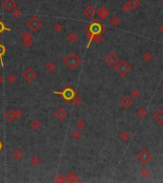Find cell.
I'll use <instances>...</instances> for the list:
<instances>
[{
  "label": "cell",
  "mask_w": 163,
  "mask_h": 183,
  "mask_svg": "<svg viewBox=\"0 0 163 183\" xmlns=\"http://www.w3.org/2000/svg\"><path fill=\"white\" fill-rule=\"evenodd\" d=\"M82 60L75 53H70L65 56L63 63L70 70H75L81 65Z\"/></svg>",
  "instance_id": "6da1fadb"
},
{
  "label": "cell",
  "mask_w": 163,
  "mask_h": 183,
  "mask_svg": "<svg viewBox=\"0 0 163 183\" xmlns=\"http://www.w3.org/2000/svg\"><path fill=\"white\" fill-rule=\"evenodd\" d=\"M136 157L139 163L145 165V164H148V163L153 159V154H152L148 149H142L138 153H136Z\"/></svg>",
  "instance_id": "7a4b0ae2"
},
{
  "label": "cell",
  "mask_w": 163,
  "mask_h": 183,
  "mask_svg": "<svg viewBox=\"0 0 163 183\" xmlns=\"http://www.w3.org/2000/svg\"><path fill=\"white\" fill-rule=\"evenodd\" d=\"M43 22L42 20L39 18L38 16L33 15L31 16L30 19L28 20L27 22V27L29 28V30H31V31H39L40 29L42 28Z\"/></svg>",
  "instance_id": "3957f363"
},
{
  "label": "cell",
  "mask_w": 163,
  "mask_h": 183,
  "mask_svg": "<svg viewBox=\"0 0 163 183\" xmlns=\"http://www.w3.org/2000/svg\"><path fill=\"white\" fill-rule=\"evenodd\" d=\"M114 69H116V71L119 74V75L126 76L131 71L132 67L128 62L124 61V60H122V61L119 60V62L117 63V65L116 66Z\"/></svg>",
  "instance_id": "277c9868"
},
{
  "label": "cell",
  "mask_w": 163,
  "mask_h": 183,
  "mask_svg": "<svg viewBox=\"0 0 163 183\" xmlns=\"http://www.w3.org/2000/svg\"><path fill=\"white\" fill-rule=\"evenodd\" d=\"M105 64L110 68H116V66L117 65V63L119 62V57L118 55L114 53V51H110L107 55H106L105 59Z\"/></svg>",
  "instance_id": "5b68a950"
},
{
  "label": "cell",
  "mask_w": 163,
  "mask_h": 183,
  "mask_svg": "<svg viewBox=\"0 0 163 183\" xmlns=\"http://www.w3.org/2000/svg\"><path fill=\"white\" fill-rule=\"evenodd\" d=\"M21 42L23 46H25L26 48H30L33 46V34H31L29 31H23L21 34Z\"/></svg>",
  "instance_id": "8992f818"
},
{
  "label": "cell",
  "mask_w": 163,
  "mask_h": 183,
  "mask_svg": "<svg viewBox=\"0 0 163 183\" xmlns=\"http://www.w3.org/2000/svg\"><path fill=\"white\" fill-rule=\"evenodd\" d=\"M36 76H37L36 71H34L33 68H28V69H26L24 73H22V77H23V78H24L27 82H29V83L33 82L34 80H35Z\"/></svg>",
  "instance_id": "52a82bcc"
},
{
  "label": "cell",
  "mask_w": 163,
  "mask_h": 183,
  "mask_svg": "<svg viewBox=\"0 0 163 183\" xmlns=\"http://www.w3.org/2000/svg\"><path fill=\"white\" fill-rule=\"evenodd\" d=\"M53 114H54V116H55V118L57 120H59V121H64V120L67 118L68 116H69L67 110L64 109V108H61V107L57 108Z\"/></svg>",
  "instance_id": "ba28073f"
},
{
  "label": "cell",
  "mask_w": 163,
  "mask_h": 183,
  "mask_svg": "<svg viewBox=\"0 0 163 183\" xmlns=\"http://www.w3.org/2000/svg\"><path fill=\"white\" fill-rule=\"evenodd\" d=\"M2 7L6 11H11L17 7V2L16 0H3Z\"/></svg>",
  "instance_id": "9c48e42d"
},
{
  "label": "cell",
  "mask_w": 163,
  "mask_h": 183,
  "mask_svg": "<svg viewBox=\"0 0 163 183\" xmlns=\"http://www.w3.org/2000/svg\"><path fill=\"white\" fill-rule=\"evenodd\" d=\"M134 104V99L130 96H124L120 99V105L124 109H130Z\"/></svg>",
  "instance_id": "30bf717a"
},
{
  "label": "cell",
  "mask_w": 163,
  "mask_h": 183,
  "mask_svg": "<svg viewBox=\"0 0 163 183\" xmlns=\"http://www.w3.org/2000/svg\"><path fill=\"white\" fill-rule=\"evenodd\" d=\"M66 40L70 44H75V43L79 40V34L76 31H71L66 35Z\"/></svg>",
  "instance_id": "8fae6325"
},
{
  "label": "cell",
  "mask_w": 163,
  "mask_h": 183,
  "mask_svg": "<svg viewBox=\"0 0 163 183\" xmlns=\"http://www.w3.org/2000/svg\"><path fill=\"white\" fill-rule=\"evenodd\" d=\"M152 118L157 124H162L163 123V110H157L153 114Z\"/></svg>",
  "instance_id": "7c38bea8"
},
{
  "label": "cell",
  "mask_w": 163,
  "mask_h": 183,
  "mask_svg": "<svg viewBox=\"0 0 163 183\" xmlns=\"http://www.w3.org/2000/svg\"><path fill=\"white\" fill-rule=\"evenodd\" d=\"M83 14L88 17V18H91V17H94V14H96V9L93 5H88L87 7L84 8L83 10Z\"/></svg>",
  "instance_id": "4fadbf2b"
},
{
  "label": "cell",
  "mask_w": 163,
  "mask_h": 183,
  "mask_svg": "<svg viewBox=\"0 0 163 183\" xmlns=\"http://www.w3.org/2000/svg\"><path fill=\"white\" fill-rule=\"evenodd\" d=\"M109 15H110V11H109V10L106 7L99 8L98 11H97V16L102 20L107 19L109 17Z\"/></svg>",
  "instance_id": "5bb4252c"
},
{
  "label": "cell",
  "mask_w": 163,
  "mask_h": 183,
  "mask_svg": "<svg viewBox=\"0 0 163 183\" xmlns=\"http://www.w3.org/2000/svg\"><path fill=\"white\" fill-rule=\"evenodd\" d=\"M56 94H62L63 97H64V98L67 100V101H70V100L73 97L74 92H73V90H71V88H66L65 90L62 92V93H56Z\"/></svg>",
  "instance_id": "9a60e30c"
},
{
  "label": "cell",
  "mask_w": 163,
  "mask_h": 183,
  "mask_svg": "<svg viewBox=\"0 0 163 183\" xmlns=\"http://www.w3.org/2000/svg\"><path fill=\"white\" fill-rule=\"evenodd\" d=\"M41 126H42V123L38 119H33L30 122V128L35 132L39 131L40 129H41Z\"/></svg>",
  "instance_id": "2e32d148"
},
{
  "label": "cell",
  "mask_w": 163,
  "mask_h": 183,
  "mask_svg": "<svg viewBox=\"0 0 163 183\" xmlns=\"http://www.w3.org/2000/svg\"><path fill=\"white\" fill-rule=\"evenodd\" d=\"M126 3H127L130 10L132 11V10H136L140 6V4H141V1H140V0H128Z\"/></svg>",
  "instance_id": "e0dca14e"
},
{
  "label": "cell",
  "mask_w": 163,
  "mask_h": 183,
  "mask_svg": "<svg viewBox=\"0 0 163 183\" xmlns=\"http://www.w3.org/2000/svg\"><path fill=\"white\" fill-rule=\"evenodd\" d=\"M118 138L123 142H128L131 138V134L127 131H122L118 134Z\"/></svg>",
  "instance_id": "ac0fdd59"
},
{
  "label": "cell",
  "mask_w": 163,
  "mask_h": 183,
  "mask_svg": "<svg viewBox=\"0 0 163 183\" xmlns=\"http://www.w3.org/2000/svg\"><path fill=\"white\" fill-rule=\"evenodd\" d=\"M5 118L6 120H8L9 122H13L14 120H15V114H14V111L13 110H9L5 113Z\"/></svg>",
  "instance_id": "d6986e66"
},
{
  "label": "cell",
  "mask_w": 163,
  "mask_h": 183,
  "mask_svg": "<svg viewBox=\"0 0 163 183\" xmlns=\"http://www.w3.org/2000/svg\"><path fill=\"white\" fill-rule=\"evenodd\" d=\"M66 181L67 182H76V181H79L78 179V176L74 173V172H70V173L68 174L67 177H66Z\"/></svg>",
  "instance_id": "ffe728a7"
},
{
  "label": "cell",
  "mask_w": 163,
  "mask_h": 183,
  "mask_svg": "<svg viewBox=\"0 0 163 183\" xmlns=\"http://www.w3.org/2000/svg\"><path fill=\"white\" fill-rule=\"evenodd\" d=\"M41 164V158L38 156H33L30 159V165L33 167H37L38 165Z\"/></svg>",
  "instance_id": "44dd1931"
},
{
  "label": "cell",
  "mask_w": 163,
  "mask_h": 183,
  "mask_svg": "<svg viewBox=\"0 0 163 183\" xmlns=\"http://www.w3.org/2000/svg\"><path fill=\"white\" fill-rule=\"evenodd\" d=\"M92 40H94V42L96 43V45H100V44H101V43L103 42V36H102L101 33L94 34V35L91 37V41H92Z\"/></svg>",
  "instance_id": "7402d4cb"
},
{
  "label": "cell",
  "mask_w": 163,
  "mask_h": 183,
  "mask_svg": "<svg viewBox=\"0 0 163 183\" xmlns=\"http://www.w3.org/2000/svg\"><path fill=\"white\" fill-rule=\"evenodd\" d=\"M136 116L140 119L145 118V117L147 116V110H146L144 107H139L136 110Z\"/></svg>",
  "instance_id": "603a6c76"
},
{
  "label": "cell",
  "mask_w": 163,
  "mask_h": 183,
  "mask_svg": "<svg viewBox=\"0 0 163 183\" xmlns=\"http://www.w3.org/2000/svg\"><path fill=\"white\" fill-rule=\"evenodd\" d=\"M13 157L15 160H21L23 157H24V153H23V152L21 151V150H19V149H16V150H14L13 152Z\"/></svg>",
  "instance_id": "cb8c5ba5"
},
{
  "label": "cell",
  "mask_w": 163,
  "mask_h": 183,
  "mask_svg": "<svg viewBox=\"0 0 163 183\" xmlns=\"http://www.w3.org/2000/svg\"><path fill=\"white\" fill-rule=\"evenodd\" d=\"M139 176L142 177V178H148V177H150L151 176V172L150 170H149L148 168H146V167H143L140 169V171H139Z\"/></svg>",
  "instance_id": "d4e9b609"
},
{
  "label": "cell",
  "mask_w": 163,
  "mask_h": 183,
  "mask_svg": "<svg viewBox=\"0 0 163 183\" xmlns=\"http://www.w3.org/2000/svg\"><path fill=\"white\" fill-rule=\"evenodd\" d=\"M44 69L47 71H49V73H51V71H55V69H56V64L55 63H53V62H51V61H49L47 62L45 64L44 66Z\"/></svg>",
  "instance_id": "484cf974"
},
{
  "label": "cell",
  "mask_w": 163,
  "mask_h": 183,
  "mask_svg": "<svg viewBox=\"0 0 163 183\" xmlns=\"http://www.w3.org/2000/svg\"><path fill=\"white\" fill-rule=\"evenodd\" d=\"M140 96H141V92H140L137 88H134L133 90L131 91L130 96L133 99H138L140 97Z\"/></svg>",
  "instance_id": "4316f807"
},
{
  "label": "cell",
  "mask_w": 163,
  "mask_h": 183,
  "mask_svg": "<svg viewBox=\"0 0 163 183\" xmlns=\"http://www.w3.org/2000/svg\"><path fill=\"white\" fill-rule=\"evenodd\" d=\"M75 126L77 129H79V130H82V129H84L86 127V122L85 120L83 118H79L77 119L75 121Z\"/></svg>",
  "instance_id": "83f0119b"
},
{
  "label": "cell",
  "mask_w": 163,
  "mask_h": 183,
  "mask_svg": "<svg viewBox=\"0 0 163 183\" xmlns=\"http://www.w3.org/2000/svg\"><path fill=\"white\" fill-rule=\"evenodd\" d=\"M142 59L144 60L145 62H151L152 60L154 59V55H153V53H149V51H146V53L142 55Z\"/></svg>",
  "instance_id": "f1b7e54d"
},
{
  "label": "cell",
  "mask_w": 163,
  "mask_h": 183,
  "mask_svg": "<svg viewBox=\"0 0 163 183\" xmlns=\"http://www.w3.org/2000/svg\"><path fill=\"white\" fill-rule=\"evenodd\" d=\"M53 181L57 182V183H61V182H65L66 181V177L63 176L62 174H57L55 176L53 177Z\"/></svg>",
  "instance_id": "f546056e"
},
{
  "label": "cell",
  "mask_w": 163,
  "mask_h": 183,
  "mask_svg": "<svg viewBox=\"0 0 163 183\" xmlns=\"http://www.w3.org/2000/svg\"><path fill=\"white\" fill-rule=\"evenodd\" d=\"M11 14H13V18L18 19V18H20V17H21V15H22V11L20 10V9L15 8L14 10L11 11Z\"/></svg>",
  "instance_id": "4dcf8cb0"
},
{
  "label": "cell",
  "mask_w": 163,
  "mask_h": 183,
  "mask_svg": "<svg viewBox=\"0 0 163 183\" xmlns=\"http://www.w3.org/2000/svg\"><path fill=\"white\" fill-rule=\"evenodd\" d=\"M53 31L55 33H61V31H63V25L61 24V23H56V24H54V25H53Z\"/></svg>",
  "instance_id": "1f68e13d"
},
{
  "label": "cell",
  "mask_w": 163,
  "mask_h": 183,
  "mask_svg": "<svg viewBox=\"0 0 163 183\" xmlns=\"http://www.w3.org/2000/svg\"><path fill=\"white\" fill-rule=\"evenodd\" d=\"M7 81L10 83V84H14L16 81H17V76H16V74H14V73H11V74H9L8 77H7Z\"/></svg>",
  "instance_id": "d6a6232c"
},
{
  "label": "cell",
  "mask_w": 163,
  "mask_h": 183,
  "mask_svg": "<svg viewBox=\"0 0 163 183\" xmlns=\"http://www.w3.org/2000/svg\"><path fill=\"white\" fill-rule=\"evenodd\" d=\"M110 24L113 26H118L120 24V18L118 16L114 15L110 19Z\"/></svg>",
  "instance_id": "836d02e7"
},
{
  "label": "cell",
  "mask_w": 163,
  "mask_h": 183,
  "mask_svg": "<svg viewBox=\"0 0 163 183\" xmlns=\"http://www.w3.org/2000/svg\"><path fill=\"white\" fill-rule=\"evenodd\" d=\"M71 136H73V139H80L82 137V133L79 131V129H77V130L73 131V133H71Z\"/></svg>",
  "instance_id": "e575fe53"
},
{
  "label": "cell",
  "mask_w": 163,
  "mask_h": 183,
  "mask_svg": "<svg viewBox=\"0 0 163 183\" xmlns=\"http://www.w3.org/2000/svg\"><path fill=\"white\" fill-rule=\"evenodd\" d=\"M14 114H15V118H16V119H19L20 117H22L23 114H24V113H23V111L19 110V109H17V110L14 111Z\"/></svg>",
  "instance_id": "d590c367"
},
{
  "label": "cell",
  "mask_w": 163,
  "mask_h": 183,
  "mask_svg": "<svg viewBox=\"0 0 163 183\" xmlns=\"http://www.w3.org/2000/svg\"><path fill=\"white\" fill-rule=\"evenodd\" d=\"M81 103H82V100L80 99V98H74V100H73V104H74V106H80L81 105Z\"/></svg>",
  "instance_id": "8d00e7d4"
},
{
  "label": "cell",
  "mask_w": 163,
  "mask_h": 183,
  "mask_svg": "<svg viewBox=\"0 0 163 183\" xmlns=\"http://www.w3.org/2000/svg\"><path fill=\"white\" fill-rule=\"evenodd\" d=\"M5 51H6L5 47H4V46H3L2 44H0V57H1V58H2V55H3V54L5 53Z\"/></svg>",
  "instance_id": "74e56055"
},
{
  "label": "cell",
  "mask_w": 163,
  "mask_h": 183,
  "mask_svg": "<svg viewBox=\"0 0 163 183\" xmlns=\"http://www.w3.org/2000/svg\"><path fill=\"white\" fill-rule=\"evenodd\" d=\"M4 30H7V28L5 27L4 23H3L2 21H0V33H2Z\"/></svg>",
  "instance_id": "f35d334b"
},
{
  "label": "cell",
  "mask_w": 163,
  "mask_h": 183,
  "mask_svg": "<svg viewBox=\"0 0 163 183\" xmlns=\"http://www.w3.org/2000/svg\"><path fill=\"white\" fill-rule=\"evenodd\" d=\"M159 31H160L161 33H163V24L159 27Z\"/></svg>",
  "instance_id": "ab89813d"
},
{
  "label": "cell",
  "mask_w": 163,
  "mask_h": 183,
  "mask_svg": "<svg viewBox=\"0 0 163 183\" xmlns=\"http://www.w3.org/2000/svg\"><path fill=\"white\" fill-rule=\"evenodd\" d=\"M1 149H2V143L0 142V150H1Z\"/></svg>",
  "instance_id": "60d3db41"
},
{
  "label": "cell",
  "mask_w": 163,
  "mask_h": 183,
  "mask_svg": "<svg viewBox=\"0 0 163 183\" xmlns=\"http://www.w3.org/2000/svg\"><path fill=\"white\" fill-rule=\"evenodd\" d=\"M161 93L163 94V86H162V87H161Z\"/></svg>",
  "instance_id": "b9f144b4"
},
{
  "label": "cell",
  "mask_w": 163,
  "mask_h": 183,
  "mask_svg": "<svg viewBox=\"0 0 163 183\" xmlns=\"http://www.w3.org/2000/svg\"><path fill=\"white\" fill-rule=\"evenodd\" d=\"M162 5H163V0H162Z\"/></svg>",
  "instance_id": "7bdbcfd3"
}]
</instances>
